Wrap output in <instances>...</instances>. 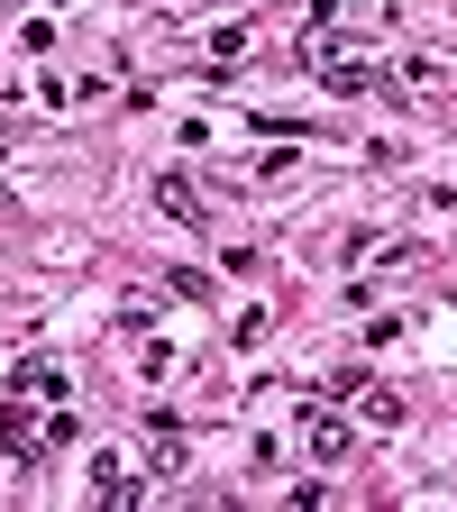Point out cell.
I'll list each match as a JSON object with an SVG mask.
<instances>
[{"instance_id":"cell-1","label":"cell","mask_w":457,"mask_h":512,"mask_svg":"<svg viewBox=\"0 0 457 512\" xmlns=\"http://www.w3.org/2000/svg\"><path fill=\"white\" fill-rule=\"evenodd\" d=\"M46 421H37V394H19V403H0V448H10V458H46Z\"/></svg>"},{"instance_id":"cell-2","label":"cell","mask_w":457,"mask_h":512,"mask_svg":"<svg viewBox=\"0 0 457 512\" xmlns=\"http://www.w3.org/2000/svg\"><path fill=\"white\" fill-rule=\"evenodd\" d=\"M147 476H183V421L147 412Z\"/></svg>"},{"instance_id":"cell-3","label":"cell","mask_w":457,"mask_h":512,"mask_svg":"<svg viewBox=\"0 0 457 512\" xmlns=\"http://www.w3.org/2000/svg\"><path fill=\"white\" fill-rule=\"evenodd\" d=\"M156 211L183 220V229H202V220H211V202L192 192V174H156Z\"/></svg>"},{"instance_id":"cell-4","label":"cell","mask_w":457,"mask_h":512,"mask_svg":"<svg viewBox=\"0 0 457 512\" xmlns=\"http://www.w3.org/2000/svg\"><path fill=\"white\" fill-rule=\"evenodd\" d=\"M302 439H311V458H320V467H339V458H348V421H339V412H311Z\"/></svg>"},{"instance_id":"cell-5","label":"cell","mask_w":457,"mask_h":512,"mask_svg":"<svg viewBox=\"0 0 457 512\" xmlns=\"http://www.w3.org/2000/svg\"><path fill=\"white\" fill-rule=\"evenodd\" d=\"M10 384H19V394H37V403H46V394L64 403V366H55V357H19V375H10Z\"/></svg>"},{"instance_id":"cell-6","label":"cell","mask_w":457,"mask_h":512,"mask_svg":"<svg viewBox=\"0 0 457 512\" xmlns=\"http://www.w3.org/2000/svg\"><path fill=\"white\" fill-rule=\"evenodd\" d=\"M320 64V83H330V92H366L375 74H366V55H311Z\"/></svg>"},{"instance_id":"cell-7","label":"cell","mask_w":457,"mask_h":512,"mask_svg":"<svg viewBox=\"0 0 457 512\" xmlns=\"http://www.w3.org/2000/svg\"><path fill=\"white\" fill-rule=\"evenodd\" d=\"M357 412H366L375 430H403V394H384V384H357Z\"/></svg>"},{"instance_id":"cell-8","label":"cell","mask_w":457,"mask_h":512,"mask_svg":"<svg viewBox=\"0 0 457 512\" xmlns=\"http://www.w3.org/2000/svg\"><path fill=\"white\" fill-rule=\"evenodd\" d=\"M247 55V28H211V64H238Z\"/></svg>"}]
</instances>
